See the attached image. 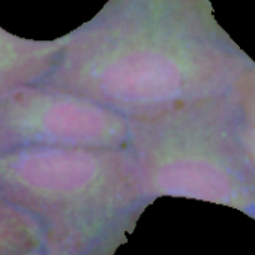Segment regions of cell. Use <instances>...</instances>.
Masks as SVG:
<instances>
[{
	"mask_svg": "<svg viewBox=\"0 0 255 255\" xmlns=\"http://www.w3.org/2000/svg\"><path fill=\"white\" fill-rule=\"evenodd\" d=\"M69 35L53 41L20 38L0 27V96L41 83L56 66Z\"/></svg>",
	"mask_w": 255,
	"mask_h": 255,
	"instance_id": "5b68a950",
	"label": "cell"
},
{
	"mask_svg": "<svg viewBox=\"0 0 255 255\" xmlns=\"http://www.w3.org/2000/svg\"><path fill=\"white\" fill-rule=\"evenodd\" d=\"M242 138L249 156L255 164V123H246L242 120Z\"/></svg>",
	"mask_w": 255,
	"mask_h": 255,
	"instance_id": "ba28073f",
	"label": "cell"
},
{
	"mask_svg": "<svg viewBox=\"0 0 255 255\" xmlns=\"http://www.w3.org/2000/svg\"><path fill=\"white\" fill-rule=\"evenodd\" d=\"M132 120L90 98L44 86L0 96V153L30 146L129 147Z\"/></svg>",
	"mask_w": 255,
	"mask_h": 255,
	"instance_id": "277c9868",
	"label": "cell"
},
{
	"mask_svg": "<svg viewBox=\"0 0 255 255\" xmlns=\"http://www.w3.org/2000/svg\"><path fill=\"white\" fill-rule=\"evenodd\" d=\"M44 248L38 222L0 197V255H21Z\"/></svg>",
	"mask_w": 255,
	"mask_h": 255,
	"instance_id": "8992f818",
	"label": "cell"
},
{
	"mask_svg": "<svg viewBox=\"0 0 255 255\" xmlns=\"http://www.w3.org/2000/svg\"><path fill=\"white\" fill-rule=\"evenodd\" d=\"M0 197L38 222L50 255H113L153 203L129 147L3 152Z\"/></svg>",
	"mask_w": 255,
	"mask_h": 255,
	"instance_id": "7a4b0ae2",
	"label": "cell"
},
{
	"mask_svg": "<svg viewBox=\"0 0 255 255\" xmlns=\"http://www.w3.org/2000/svg\"><path fill=\"white\" fill-rule=\"evenodd\" d=\"M243 122L255 123V62L240 75L231 90Z\"/></svg>",
	"mask_w": 255,
	"mask_h": 255,
	"instance_id": "52a82bcc",
	"label": "cell"
},
{
	"mask_svg": "<svg viewBox=\"0 0 255 255\" xmlns=\"http://www.w3.org/2000/svg\"><path fill=\"white\" fill-rule=\"evenodd\" d=\"M129 149L153 201L189 198L231 207L255 221V164L230 93L159 116L131 119Z\"/></svg>",
	"mask_w": 255,
	"mask_h": 255,
	"instance_id": "3957f363",
	"label": "cell"
},
{
	"mask_svg": "<svg viewBox=\"0 0 255 255\" xmlns=\"http://www.w3.org/2000/svg\"><path fill=\"white\" fill-rule=\"evenodd\" d=\"M41 81L146 119L230 93L254 60L209 0H108Z\"/></svg>",
	"mask_w": 255,
	"mask_h": 255,
	"instance_id": "6da1fadb",
	"label": "cell"
},
{
	"mask_svg": "<svg viewBox=\"0 0 255 255\" xmlns=\"http://www.w3.org/2000/svg\"><path fill=\"white\" fill-rule=\"evenodd\" d=\"M21 255H50L44 248L41 249H36V251H32V252H27V254H21Z\"/></svg>",
	"mask_w": 255,
	"mask_h": 255,
	"instance_id": "9c48e42d",
	"label": "cell"
}]
</instances>
